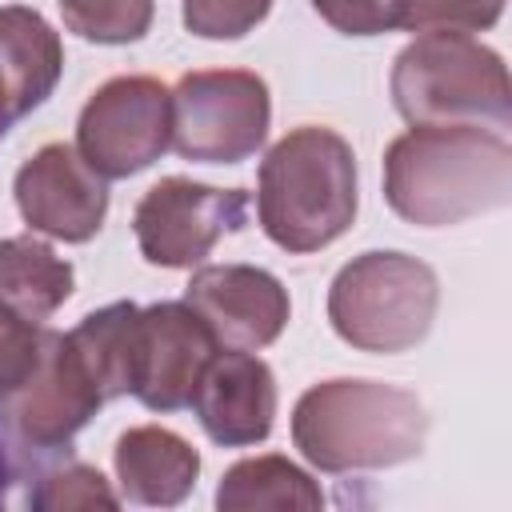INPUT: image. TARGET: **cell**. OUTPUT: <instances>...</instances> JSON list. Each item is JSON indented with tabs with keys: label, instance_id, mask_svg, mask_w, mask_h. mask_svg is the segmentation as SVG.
<instances>
[{
	"label": "cell",
	"instance_id": "cell-1",
	"mask_svg": "<svg viewBox=\"0 0 512 512\" xmlns=\"http://www.w3.org/2000/svg\"><path fill=\"white\" fill-rule=\"evenodd\" d=\"M384 200L416 228H452L512 200V144L484 124H412L384 148Z\"/></svg>",
	"mask_w": 512,
	"mask_h": 512
},
{
	"label": "cell",
	"instance_id": "cell-2",
	"mask_svg": "<svg viewBox=\"0 0 512 512\" xmlns=\"http://www.w3.org/2000/svg\"><path fill=\"white\" fill-rule=\"evenodd\" d=\"M428 408L412 388L364 376L320 380L292 408L296 452L328 476L380 472L424 452Z\"/></svg>",
	"mask_w": 512,
	"mask_h": 512
},
{
	"label": "cell",
	"instance_id": "cell-3",
	"mask_svg": "<svg viewBox=\"0 0 512 512\" xmlns=\"http://www.w3.org/2000/svg\"><path fill=\"white\" fill-rule=\"evenodd\" d=\"M356 204V152L336 128H288L260 160L256 216L264 236L292 256L336 244L352 228Z\"/></svg>",
	"mask_w": 512,
	"mask_h": 512
},
{
	"label": "cell",
	"instance_id": "cell-4",
	"mask_svg": "<svg viewBox=\"0 0 512 512\" xmlns=\"http://www.w3.org/2000/svg\"><path fill=\"white\" fill-rule=\"evenodd\" d=\"M388 96L408 124H484L504 132L512 120L508 64L468 32H420L408 40L392 60Z\"/></svg>",
	"mask_w": 512,
	"mask_h": 512
},
{
	"label": "cell",
	"instance_id": "cell-5",
	"mask_svg": "<svg viewBox=\"0 0 512 512\" xmlns=\"http://www.w3.org/2000/svg\"><path fill=\"white\" fill-rule=\"evenodd\" d=\"M440 280L436 272L396 248H372L352 256L328 284L332 332L368 356H400L416 348L436 320Z\"/></svg>",
	"mask_w": 512,
	"mask_h": 512
},
{
	"label": "cell",
	"instance_id": "cell-6",
	"mask_svg": "<svg viewBox=\"0 0 512 512\" xmlns=\"http://www.w3.org/2000/svg\"><path fill=\"white\" fill-rule=\"evenodd\" d=\"M272 124L264 76L248 68L184 72L172 88V148L196 164H240L260 152Z\"/></svg>",
	"mask_w": 512,
	"mask_h": 512
},
{
	"label": "cell",
	"instance_id": "cell-7",
	"mask_svg": "<svg viewBox=\"0 0 512 512\" xmlns=\"http://www.w3.org/2000/svg\"><path fill=\"white\" fill-rule=\"evenodd\" d=\"M172 148V88L144 72L104 80L76 116V152L104 180H128Z\"/></svg>",
	"mask_w": 512,
	"mask_h": 512
},
{
	"label": "cell",
	"instance_id": "cell-8",
	"mask_svg": "<svg viewBox=\"0 0 512 512\" xmlns=\"http://www.w3.org/2000/svg\"><path fill=\"white\" fill-rule=\"evenodd\" d=\"M248 220L244 188H216L192 176H160L132 212L136 248L156 268H196Z\"/></svg>",
	"mask_w": 512,
	"mask_h": 512
},
{
	"label": "cell",
	"instance_id": "cell-9",
	"mask_svg": "<svg viewBox=\"0 0 512 512\" xmlns=\"http://www.w3.org/2000/svg\"><path fill=\"white\" fill-rule=\"evenodd\" d=\"M100 404L104 396L68 336L44 328L32 372L0 400V420L28 452H56L72 444V436L100 412Z\"/></svg>",
	"mask_w": 512,
	"mask_h": 512
},
{
	"label": "cell",
	"instance_id": "cell-10",
	"mask_svg": "<svg viewBox=\"0 0 512 512\" xmlns=\"http://www.w3.org/2000/svg\"><path fill=\"white\" fill-rule=\"evenodd\" d=\"M16 212L28 232L64 244H88L108 220V184L88 160L64 144H40L12 176Z\"/></svg>",
	"mask_w": 512,
	"mask_h": 512
},
{
	"label": "cell",
	"instance_id": "cell-11",
	"mask_svg": "<svg viewBox=\"0 0 512 512\" xmlns=\"http://www.w3.org/2000/svg\"><path fill=\"white\" fill-rule=\"evenodd\" d=\"M220 352L208 324L184 300L140 308L132 344V392L152 412L188 408L208 360Z\"/></svg>",
	"mask_w": 512,
	"mask_h": 512
},
{
	"label": "cell",
	"instance_id": "cell-12",
	"mask_svg": "<svg viewBox=\"0 0 512 512\" xmlns=\"http://www.w3.org/2000/svg\"><path fill=\"white\" fill-rule=\"evenodd\" d=\"M184 304L208 324L220 348L260 352L280 340L292 316L280 276L256 264H204L184 288Z\"/></svg>",
	"mask_w": 512,
	"mask_h": 512
},
{
	"label": "cell",
	"instance_id": "cell-13",
	"mask_svg": "<svg viewBox=\"0 0 512 512\" xmlns=\"http://www.w3.org/2000/svg\"><path fill=\"white\" fill-rule=\"evenodd\" d=\"M276 376L256 352L224 348L208 360L188 408L204 436L220 448H248L272 436L276 424Z\"/></svg>",
	"mask_w": 512,
	"mask_h": 512
},
{
	"label": "cell",
	"instance_id": "cell-14",
	"mask_svg": "<svg viewBox=\"0 0 512 512\" xmlns=\"http://www.w3.org/2000/svg\"><path fill=\"white\" fill-rule=\"evenodd\" d=\"M120 496L144 508H176L200 480V452L164 424H136L112 448Z\"/></svg>",
	"mask_w": 512,
	"mask_h": 512
},
{
	"label": "cell",
	"instance_id": "cell-15",
	"mask_svg": "<svg viewBox=\"0 0 512 512\" xmlns=\"http://www.w3.org/2000/svg\"><path fill=\"white\" fill-rule=\"evenodd\" d=\"M64 44L60 32L28 4L0 8V84L12 120L36 112L60 84Z\"/></svg>",
	"mask_w": 512,
	"mask_h": 512
},
{
	"label": "cell",
	"instance_id": "cell-16",
	"mask_svg": "<svg viewBox=\"0 0 512 512\" xmlns=\"http://www.w3.org/2000/svg\"><path fill=\"white\" fill-rule=\"evenodd\" d=\"M76 288V268L56 256L48 240L36 232L0 236V300L20 316L44 324L64 308Z\"/></svg>",
	"mask_w": 512,
	"mask_h": 512
},
{
	"label": "cell",
	"instance_id": "cell-17",
	"mask_svg": "<svg viewBox=\"0 0 512 512\" xmlns=\"http://www.w3.org/2000/svg\"><path fill=\"white\" fill-rule=\"evenodd\" d=\"M216 508L220 512H316L324 508V492L320 484L292 464L280 452H264V456H244L236 460L220 484H216Z\"/></svg>",
	"mask_w": 512,
	"mask_h": 512
},
{
	"label": "cell",
	"instance_id": "cell-18",
	"mask_svg": "<svg viewBox=\"0 0 512 512\" xmlns=\"http://www.w3.org/2000/svg\"><path fill=\"white\" fill-rule=\"evenodd\" d=\"M136 316L140 304L132 300H116L104 304L96 312H88L68 336V344L76 348L80 364L88 368L92 384L100 388L104 404L116 396L132 392V344H136Z\"/></svg>",
	"mask_w": 512,
	"mask_h": 512
},
{
	"label": "cell",
	"instance_id": "cell-19",
	"mask_svg": "<svg viewBox=\"0 0 512 512\" xmlns=\"http://www.w3.org/2000/svg\"><path fill=\"white\" fill-rule=\"evenodd\" d=\"M64 28L88 44H136L148 36L156 0H56Z\"/></svg>",
	"mask_w": 512,
	"mask_h": 512
},
{
	"label": "cell",
	"instance_id": "cell-20",
	"mask_svg": "<svg viewBox=\"0 0 512 512\" xmlns=\"http://www.w3.org/2000/svg\"><path fill=\"white\" fill-rule=\"evenodd\" d=\"M28 504L44 508V512H76V508H116L120 496L112 492V484L104 480L100 468L64 464V468H52V472L40 476Z\"/></svg>",
	"mask_w": 512,
	"mask_h": 512
},
{
	"label": "cell",
	"instance_id": "cell-21",
	"mask_svg": "<svg viewBox=\"0 0 512 512\" xmlns=\"http://www.w3.org/2000/svg\"><path fill=\"white\" fill-rule=\"evenodd\" d=\"M508 0H404L408 32H488L500 24Z\"/></svg>",
	"mask_w": 512,
	"mask_h": 512
},
{
	"label": "cell",
	"instance_id": "cell-22",
	"mask_svg": "<svg viewBox=\"0 0 512 512\" xmlns=\"http://www.w3.org/2000/svg\"><path fill=\"white\" fill-rule=\"evenodd\" d=\"M276 0H180V20L200 40H240L264 16Z\"/></svg>",
	"mask_w": 512,
	"mask_h": 512
},
{
	"label": "cell",
	"instance_id": "cell-23",
	"mask_svg": "<svg viewBox=\"0 0 512 512\" xmlns=\"http://www.w3.org/2000/svg\"><path fill=\"white\" fill-rule=\"evenodd\" d=\"M312 8L340 36H384L404 28V0H312Z\"/></svg>",
	"mask_w": 512,
	"mask_h": 512
},
{
	"label": "cell",
	"instance_id": "cell-24",
	"mask_svg": "<svg viewBox=\"0 0 512 512\" xmlns=\"http://www.w3.org/2000/svg\"><path fill=\"white\" fill-rule=\"evenodd\" d=\"M40 332L44 324L20 316L0 300V400L32 372L36 352H40Z\"/></svg>",
	"mask_w": 512,
	"mask_h": 512
},
{
	"label": "cell",
	"instance_id": "cell-25",
	"mask_svg": "<svg viewBox=\"0 0 512 512\" xmlns=\"http://www.w3.org/2000/svg\"><path fill=\"white\" fill-rule=\"evenodd\" d=\"M8 128H12V112H8V96H4V84H0V140L8 136Z\"/></svg>",
	"mask_w": 512,
	"mask_h": 512
},
{
	"label": "cell",
	"instance_id": "cell-26",
	"mask_svg": "<svg viewBox=\"0 0 512 512\" xmlns=\"http://www.w3.org/2000/svg\"><path fill=\"white\" fill-rule=\"evenodd\" d=\"M8 480H12V468H8V456H4V444H0V504H4V492H8Z\"/></svg>",
	"mask_w": 512,
	"mask_h": 512
}]
</instances>
